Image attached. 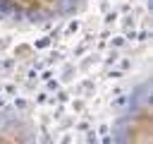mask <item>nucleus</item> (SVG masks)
<instances>
[{"label": "nucleus", "instance_id": "f03ea898", "mask_svg": "<svg viewBox=\"0 0 153 144\" xmlns=\"http://www.w3.org/2000/svg\"><path fill=\"white\" fill-rule=\"evenodd\" d=\"M76 0H0V12L17 19H53L72 12Z\"/></svg>", "mask_w": 153, "mask_h": 144}, {"label": "nucleus", "instance_id": "7ed1b4c3", "mask_svg": "<svg viewBox=\"0 0 153 144\" xmlns=\"http://www.w3.org/2000/svg\"><path fill=\"white\" fill-rule=\"evenodd\" d=\"M0 144H38L33 120L22 110L0 113Z\"/></svg>", "mask_w": 153, "mask_h": 144}, {"label": "nucleus", "instance_id": "f257e3e1", "mask_svg": "<svg viewBox=\"0 0 153 144\" xmlns=\"http://www.w3.org/2000/svg\"><path fill=\"white\" fill-rule=\"evenodd\" d=\"M112 144H151V86L141 82L124 101L110 127Z\"/></svg>", "mask_w": 153, "mask_h": 144}]
</instances>
